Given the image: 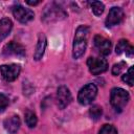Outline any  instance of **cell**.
<instances>
[{
  "instance_id": "23",
  "label": "cell",
  "mask_w": 134,
  "mask_h": 134,
  "mask_svg": "<svg viewBox=\"0 0 134 134\" xmlns=\"http://www.w3.org/2000/svg\"><path fill=\"white\" fill-rule=\"evenodd\" d=\"M133 51H134V50H133V47L130 45V46L127 48V50H126L125 52H126V54H127L129 58H132V57H133Z\"/></svg>"
},
{
  "instance_id": "5",
  "label": "cell",
  "mask_w": 134,
  "mask_h": 134,
  "mask_svg": "<svg viewBox=\"0 0 134 134\" xmlns=\"http://www.w3.org/2000/svg\"><path fill=\"white\" fill-rule=\"evenodd\" d=\"M87 65L89 68V71L94 74L98 75L103 72H105L108 69V62L105 58H92L90 57L87 60Z\"/></svg>"
},
{
  "instance_id": "3",
  "label": "cell",
  "mask_w": 134,
  "mask_h": 134,
  "mask_svg": "<svg viewBox=\"0 0 134 134\" xmlns=\"http://www.w3.org/2000/svg\"><path fill=\"white\" fill-rule=\"evenodd\" d=\"M97 94V87L92 84V83H89L87 85H85L80 91H79V94H77V100L81 105H89L92 103V100L95 98Z\"/></svg>"
},
{
  "instance_id": "8",
  "label": "cell",
  "mask_w": 134,
  "mask_h": 134,
  "mask_svg": "<svg viewBox=\"0 0 134 134\" xmlns=\"http://www.w3.org/2000/svg\"><path fill=\"white\" fill-rule=\"evenodd\" d=\"M13 15L14 17L21 23H27L29 21H31L35 17V14L31 9L29 8H25L22 5H15L13 7Z\"/></svg>"
},
{
  "instance_id": "21",
  "label": "cell",
  "mask_w": 134,
  "mask_h": 134,
  "mask_svg": "<svg viewBox=\"0 0 134 134\" xmlns=\"http://www.w3.org/2000/svg\"><path fill=\"white\" fill-rule=\"evenodd\" d=\"M125 66H126V63H125V62H119V63L115 64V65L112 67V73H113L114 75L120 74V72L124 70Z\"/></svg>"
},
{
  "instance_id": "4",
  "label": "cell",
  "mask_w": 134,
  "mask_h": 134,
  "mask_svg": "<svg viewBox=\"0 0 134 134\" xmlns=\"http://www.w3.org/2000/svg\"><path fill=\"white\" fill-rule=\"evenodd\" d=\"M66 16H67V14L62 7H60V6L55 5V4H51L50 8L46 7V9L44 10L42 19H43L44 22L49 23V22H55V21L62 20Z\"/></svg>"
},
{
  "instance_id": "12",
  "label": "cell",
  "mask_w": 134,
  "mask_h": 134,
  "mask_svg": "<svg viewBox=\"0 0 134 134\" xmlns=\"http://www.w3.org/2000/svg\"><path fill=\"white\" fill-rule=\"evenodd\" d=\"M20 125H21V121H20V118H19L18 115H13V116L6 118V119L3 121L4 129H5L9 134H15V133L19 130Z\"/></svg>"
},
{
  "instance_id": "19",
  "label": "cell",
  "mask_w": 134,
  "mask_h": 134,
  "mask_svg": "<svg viewBox=\"0 0 134 134\" xmlns=\"http://www.w3.org/2000/svg\"><path fill=\"white\" fill-rule=\"evenodd\" d=\"M98 134H117V130L112 125H104L98 131Z\"/></svg>"
},
{
  "instance_id": "7",
  "label": "cell",
  "mask_w": 134,
  "mask_h": 134,
  "mask_svg": "<svg viewBox=\"0 0 134 134\" xmlns=\"http://www.w3.org/2000/svg\"><path fill=\"white\" fill-rule=\"evenodd\" d=\"M2 54L4 57H18V58H23L25 57V48L17 43V42H9L7 44L4 45V47L2 48Z\"/></svg>"
},
{
  "instance_id": "17",
  "label": "cell",
  "mask_w": 134,
  "mask_h": 134,
  "mask_svg": "<svg viewBox=\"0 0 134 134\" xmlns=\"http://www.w3.org/2000/svg\"><path fill=\"white\" fill-rule=\"evenodd\" d=\"M89 114H90V117H91L92 119L97 120V119L102 116V114H103V110H102V108H100L99 106L94 105V106H92V107L90 108V110H89Z\"/></svg>"
},
{
  "instance_id": "2",
  "label": "cell",
  "mask_w": 134,
  "mask_h": 134,
  "mask_svg": "<svg viewBox=\"0 0 134 134\" xmlns=\"http://www.w3.org/2000/svg\"><path fill=\"white\" fill-rule=\"evenodd\" d=\"M130 99L129 93L121 88H113L110 94V103L116 111H121Z\"/></svg>"
},
{
  "instance_id": "11",
  "label": "cell",
  "mask_w": 134,
  "mask_h": 134,
  "mask_svg": "<svg viewBox=\"0 0 134 134\" xmlns=\"http://www.w3.org/2000/svg\"><path fill=\"white\" fill-rule=\"evenodd\" d=\"M94 46L95 48L98 50V52L103 55H107L110 53L111 51V42L110 40L106 39L105 37L100 36V35H96L94 37Z\"/></svg>"
},
{
  "instance_id": "13",
  "label": "cell",
  "mask_w": 134,
  "mask_h": 134,
  "mask_svg": "<svg viewBox=\"0 0 134 134\" xmlns=\"http://www.w3.org/2000/svg\"><path fill=\"white\" fill-rule=\"evenodd\" d=\"M45 48H46V38H45L44 35L41 34L39 36V39H38V43H37V46H36L34 59L37 60V61L41 60L42 57H43V54H44Z\"/></svg>"
},
{
  "instance_id": "9",
  "label": "cell",
  "mask_w": 134,
  "mask_h": 134,
  "mask_svg": "<svg viewBox=\"0 0 134 134\" xmlns=\"http://www.w3.org/2000/svg\"><path fill=\"white\" fill-rule=\"evenodd\" d=\"M124 19V10L120 7H112L106 18V25L108 27L119 24Z\"/></svg>"
},
{
  "instance_id": "6",
  "label": "cell",
  "mask_w": 134,
  "mask_h": 134,
  "mask_svg": "<svg viewBox=\"0 0 134 134\" xmlns=\"http://www.w3.org/2000/svg\"><path fill=\"white\" fill-rule=\"evenodd\" d=\"M21 71V67L17 64H8V65H2L0 66V74L2 79L6 82H13L15 81Z\"/></svg>"
},
{
  "instance_id": "1",
  "label": "cell",
  "mask_w": 134,
  "mask_h": 134,
  "mask_svg": "<svg viewBox=\"0 0 134 134\" xmlns=\"http://www.w3.org/2000/svg\"><path fill=\"white\" fill-rule=\"evenodd\" d=\"M88 35H89V28L87 26L81 25L77 27L74 35L73 49H72V55L74 59H79L84 54L87 46Z\"/></svg>"
},
{
  "instance_id": "24",
  "label": "cell",
  "mask_w": 134,
  "mask_h": 134,
  "mask_svg": "<svg viewBox=\"0 0 134 134\" xmlns=\"http://www.w3.org/2000/svg\"><path fill=\"white\" fill-rule=\"evenodd\" d=\"M26 3L29 5H38L40 3V1H26Z\"/></svg>"
},
{
  "instance_id": "10",
  "label": "cell",
  "mask_w": 134,
  "mask_h": 134,
  "mask_svg": "<svg viewBox=\"0 0 134 134\" xmlns=\"http://www.w3.org/2000/svg\"><path fill=\"white\" fill-rule=\"evenodd\" d=\"M57 98H58V105H59V108L60 109H64L66 108L71 99H72V96H71V93H70V90L66 87V86H61L58 88V92H57Z\"/></svg>"
},
{
  "instance_id": "20",
  "label": "cell",
  "mask_w": 134,
  "mask_h": 134,
  "mask_svg": "<svg viewBox=\"0 0 134 134\" xmlns=\"http://www.w3.org/2000/svg\"><path fill=\"white\" fill-rule=\"evenodd\" d=\"M122 81L128 84L129 86H132L133 85V66H131L128 71L122 75Z\"/></svg>"
},
{
  "instance_id": "15",
  "label": "cell",
  "mask_w": 134,
  "mask_h": 134,
  "mask_svg": "<svg viewBox=\"0 0 134 134\" xmlns=\"http://www.w3.org/2000/svg\"><path fill=\"white\" fill-rule=\"evenodd\" d=\"M37 121H38V118H37V115L35 114V112H32L30 110H27L25 112V122H26V125L29 128H34V127H36Z\"/></svg>"
},
{
  "instance_id": "16",
  "label": "cell",
  "mask_w": 134,
  "mask_h": 134,
  "mask_svg": "<svg viewBox=\"0 0 134 134\" xmlns=\"http://www.w3.org/2000/svg\"><path fill=\"white\" fill-rule=\"evenodd\" d=\"M90 5H91L92 12L95 16H100L105 9V5L100 1H92V2H90Z\"/></svg>"
},
{
  "instance_id": "14",
  "label": "cell",
  "mask_w": 134,
  "mask_h": 134,
  "mask_svg": "<svg viewBox=\"0 0 134 134\" xmlns=\"http://www.w3.org/2000/svg\"><path fill=\"white\" fill-rule=\"evenodd\" d=\"M13 28V22L8 18H3L0 20V41L5 39Z\"/></svg>"
},
{
  "instance_id": "18",
  "label": "cell",
  "mask_w": 134,
  "mask_h": 134,
  "mask_svg": "<svg viewBox=\"0 0 134 134\" xmlns=\"http://www.w3.org/2000/svg\"><path fill=\"white\" fill-rule=\"evenodd\" d=\"M129 46H130L129 42H128L127 40H125V39H121V40H119V42L117 43L116 48H115V51H116L117 54H120V53L125 52Z\"/></svg>"
},
{
  "instance_id": "22",
  "label": "cell",
  "mask_w": 134,
  "mask_h": 134,
  "mask_svg": "<svg viewBox=\"0 0 134 134\" xmlns=\"http://www.w3.org/2000/svg\"><path fill=\"white\" fill-rule=\"evenodd\" d=\"M7 106H8V98L4 94L0 93V111H3Z\"/></svg>"
}]
</instances>
